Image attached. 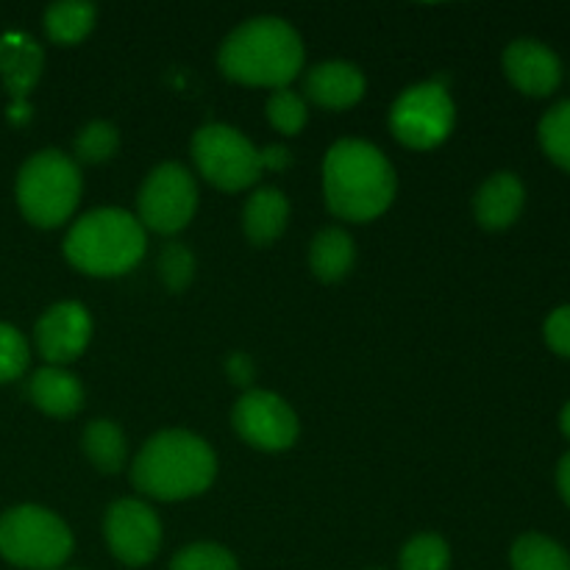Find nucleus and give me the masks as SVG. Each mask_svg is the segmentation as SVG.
Listing matches in <instances>:
<instances>
[{
	"label": "nucleus",
	"mask_w": 570,
	"mask_h": 570,
	"mask_svg": "<svg viewBox=\"0 0 570 570\" xmlns=\"http://www.w3.org/2000/svg\"><path fill=\"white\" fill-rule=\"evenodd\" d=\"M326 206L337 217L365 223L387 212L395 198V170L365 139H340L323 159Z\"/></svg>",
	"instance_id": "1"
},
{
	"label": "nucleus",
	"mask_w": 570,
	"mask_h": 570,
	"mask_svg": "<svg viewBox=\"0 0 570 570\" xmlns=\"http://www.w3.org/2000/svg\"><path fill=\"white\" fill-rule=\"evenodd\" d=\"M217 65L232 81L284 89L304 67V42L289 22L256 17L223 42Z\"/></svg>",
	"instance_id": "2"
},
{
	"label": "nucleus",
	"mask_w": 570,
	"mask_h": 570,
	"mask_svg": "<svg viewBox=\"0 0 570 570\" xmlns=\"http://www.w3.org/2000/svg\"><path fill=\"white\" fill-rule=\"evenodd\" d=\"M217 473L209 445L189 432H159L142 445L131 468L139 493L159 501H181L204 493Z\"/></svg>",
	"instance_id": "3"
},
{
	"label": "nucleus",
	"mask_w": 570,
	"mask_h": 570,
	"mask_svg": "<svg viewBox=\"0 0 570 570\" xmlns=\"http://www.w3.org/2000/svg\"><path fill=\"white\" fill-rule=\"evenodd\" d=\"M145 254V228L122 209H95L70 228L65 256L89 276H120Z\"/></svg>",
	"instance_id": "4"
},
{
	"label": "nucleus",
	"mask_w": 570,
	"mask_h": 570,
	"mask_svg": "<svg viewBox=\"0 0 570 570\" xmlns=\"http://www.w3.org/2000/svg\"><path fill=\"white\" fill-rule=\"evenodd\" d=\"M81 198V170L59 150H39L17 176V204L28 223L56 228L76 212Z\"/></svg>",
	"instance_id": "5"
},
{
	"label": "nucleus",
	"mask_w": 570,
	"mask_h": 570,
	"mask_svg": "<svg viewBox=\"0 0 570 570\" xmlns=\"http://www.w3.org/2000/svg\"><path fill=\"white\" fill-rule=\"evenodd\" d=\"M70 529L42 507H14L0 518V557L17 568L53 570L70 557Z\"/></svg>",
	"instance_id": "6"
},
{
	"label": "nucleus",
	"mask_w": 570,
	"mask_h": 570,
	"mask_svg": "<svg viewBox=\"0 0 570 570\" xmlns=\"http://www.w3.org/2000/svg\"><path fill=\"white\" fill-rule=\"evenodd\" d=\"M193 159L200 176L217 189L237 193L250 187L262 173L259 150L237 128L212 122L193 137Z\"/></svg>",
	"instance_id": "7"
},
{
	"label": "nucleus",
	"mask_w": 570,
	"mask_h": 570,
	"mask_svg": "<svg viewBox=\"0 0 570 570\" xmlns=\"http://www.w3.org/2000/svg\"><path fill=\"white\" fill-rule=\"evenodd\" d=\"M390 128L406 148H438L454 128V100L449 89L438 81L410 87L393 104Z\"/></svg>",
	"instance_id": "8"
},
{
	"label": "nucleus",
	"mask_w": 570,
	"mask_h": 570,
	"mask_svg": "<svg viewBox=\"0 0 570 570\" xmlns=\"http://www.w3.org/2000/svg\"><path fill=\"white\" fill-rule=\"evenodd\" d=\"M198 209L193 173L178 161H165L145 178L139 189V223L159 234H176Z\"/></svg>",
	"instance_id": "9"
},
{
	"label": "nucleus",
	"mask_w": 570,
	"mask_h": 570,
	"mask_svg": "<svg viewBox=\"0 0 570 570\" xmlns=\"http://www.w3.org/2000/svg\"><path fill=\"white\" fill-rule=\"evenodd\" d=\"M234 429L245 443L262 451H284L298 438V417L284 399L265 390L245 393L234 406Z\"/></svg>",
	"instance_id": "10"
},
{
	"label": "nucleus",
	"mask_w": 570,
	"mask_h": 570,
	"mask_svg": "<svg viewBox=\"0 0 570 570\" xmlns=\"http://www.w3.org/2000/svg\"><path fill=\"white\" fill-rule=\"evenodd\" d=\"M106 543L126 566H145L161 546V523L148 504L137 499L115 501L106 512Z\"/></svg>",
	"instance_id": "11"
},
{
	"label": "nucleus",
	"mask_w": 570,
	"mask_h": 570,
	"mask_svg": "<svg viewBox=\"0 0 570 570\" xmlns=\"http://www.w3.org/2000/svg\"><path fill=\"white\" fill-rule=\"evenodd\" d=\"M37 348L50 365H65L78 360L92 337V321L89 312L76 301L56 304L39 317L37 323Z\"/></svg>",
	"instance_id": "12"
},
{
	"label": "nucleus",
	"mask_w": 570,
	"mask_h": 570,
	"mask_svg": "<svg viewBox=\"0 0 570 570\" xmlns=\"http://www.w3.org/2000/svg\"><path fill=\"white\" fill-rule=\"evenodd\" d=\"M504 72L523 95L546 98L562 81V65L551 48L538 39H518L504 50Z\"/></svg>",
	"instance_id": "13"
},
{
	"label": "nucleus",
	"mask_w": 570,
	"mask_h": 570,
	"mask_svg": "<svg viewBox=\"0 0 570 570\" xmlns=\"http://www.w3.org/2000/svg\"><path fill=\"white\" fill-rule=\"evenodd\" d=\"M304 89L323 109H348L365 95V76L351 61H323L312 67Z\"/></svg>",
	"instance_id": "14"
},
{
	"label": "nucleus",
	"mask_w": 570,
	"mask_h": 570,
	"mask_svg": "<svg viewBox=\"0 0 570 570\" xmlns=\"http://www.w3.org/2000/svg\"><path fill=\"white\" fill-rule=\"evenodd\" d=\"M523 198H527V193H523L521 178L512 176V173H499V176L488 178L476 193V200H473L476 220L490 232L510 228L521 215Z\"/></svg>",
	"instance_id": "15"
},
{
	"label": "nucleus",
	"mask_w": 570,
	"mask_h": 570,
	"mask_svg": "<svg viewBox=\"0 0 570 570\" xmlns=\"http://www.w3.org/2000/svg\"><path fill=\"white\" fill-rule=\"evenodd\" d=\"M42 72V48L26 33H6L0 39V76L17 100L26 98Z\"/></svg>",
	"instance_id": "16"
},
{
	"label": "nucleus",
	"mask_w": 570,
	"mask_h": 570,
	"mask_svg": "<svg viewBox=\"0 0 570 570\" xmlns=\"http://www.w3.org/2000/svg\"><path fill=\"white\" fill-rule=\"evenodd\" d=\"M28 393L39 410L53 417L76 415L83 404V387L72 373L61 371V367H42L33 373Z\"/></svg>",
	"instance_id": "17"
},
{
	"label": "nucleus",
	"mask_w": 570,
	"mask_h": 570,
	"mask_svg": "<svg viewBox=\"0 0 570 570\" xmlns=\"http://www.w3.org/2000/svg\"><path fill=\"white\" fill-rule=\"evenodd\" d=\"M289 217V204L287 195L278 193V189L265 187L256 189L248 198L243 212V226L245 234L254 245H271L273 239L282 237L284 226H287Z\"/></svg>",
	"instance_id": "18"
},
{
	"label": "nucleus",
	"mask_w": 570,
	"mask_h": 570,
	"mask_svg": "<svg viewBox=\"0 0 570 570\" xmlns=\"http://www.w3.org/2000/svg\"><path fill=\"white\" fill-rule=\"evenodd\" d=\"M354 239L343 228H323L309 248V265L321 282H340L354 267Z\"/></svg>",
	"instance_id": "19"
},
{
	"label": "nucleus",
	"mask_w": 570,
	"mask_h": 570,
	"mask_svg": "<svg viewBox=\"0 0 570 570\" xmlns=\"http://www.w3.org/2000/svg\"><path fill=\"white\" fill-rule=\"evenodd\" d=\"M95 6L83 0H61L45 11V31L53 42L76 45L92 31Z\"/></svg>",
	"instance_id": "20"
},
{
	"label": "nucleus",
	"mask_w": 570,
	"mask_h": 570,
	"mask_svg": "<svg viewBox=\"0 0 570 570\" xmlns=\"http://www.w3.org/2000/svg\"><path fill=\"white\" fill-rule=\"evenodd\" d=\"M83 451H87L89 462L104 473H117L126 462V438H122L120 426L111 421H92L83 429L81 440Z\"/></svg>",
	"instance_id": "21"
},
{
	"label": "nucleus",
	"mask_w": 570,
	"mask_h": 570,
	"mask_svg": "<svg viewBox=\"0 0 570 570\" xmlns=\"http://www.w3.org/2000/svg\"><path fill=\"white\" fill-rule=\"evenodd\" d=\"M512 570H570V554L543 534H523L512 546Z\"/></svg>",
	"instance_id": "22"
},
{
	"label": "nucleus",
	"mask_w": 570,
	"mask_h": 570,
	"mask_svg": "<svg viewBox=\"0 0 570 570\" xmlns=\"http://www.w3.org/2000/svg\"><path fill=\"white\" fill-rule=\"evenodd\" d=\"M540 145L554 165L570 170V100L546 111L540 120Z\"/></svg>",
	"instance_id": "23"
},
{
	"label": "nucleus",
	"mask_w": 570,
	"mask_h": 570,
	"mask_svg": "<svg viewBox=\"0 0 570 570\" xmlns=\"http://www.w3.org/2000/svg\"><path fill=\"white\" fill-rule=\"evenodd\" d=\"M120 145V134L111 122L95 120L83 126L76 137V156L83 165H100V161L111 159Z\"/></svg>",
	"instance_id": "24"
},
{
	"label": "nucleus",
	"mask_w": 570,
	"mask_h": 570,
	"mask_svg": "<svg viewBox=\"0 0 570 570\" xmlns=\"http://www.w3.org/2000/svg\"><path fill=\"white\" fill-rule=\"evenodd\" d=\"M449 546L438 534H417L401 551V570H449Z\"/></svg>",
	"instance_id": "25"
},
{
	"label": "nucleus",
	"mask_w": 570,
	"mask_h": 570,
	"mask_svg": "<svg viewBox=\"0 0 570 570\" xmlns=\"http://www.w3.org/2000/svg\"><path fill=\"white\" fill-rule=\"evenodd\" d=\"M267 120L273 122V128L282 134H298L306 126V104L301 95H295L293 89H273L271 100H267Z\"/></svg>",
	"instance_id": "26"
},
{
	"label": "nucleus",
	"mask_w": 570,
	"mask_h": 570,
	"mask_svg": "<svg viewBox=\"0 0 570 570\" xmlns=\"http://www.w3.org/2000/svg\"><path fill=\"white\" fill-rule=\"evenodd\" d=\"M170 570H237V560L223 546L195 543L173 557Z\"/></svg>",
	"instance_id": "27"
},
{
	"label": "nucleus",
	"mask_w": 570,
	"mask_h": 570,
	"mask_svg": "<svg viewBox=\"0 0 570 570\" xmlns=\"http://www.w3.org/2000/svg\"><path fill=\"white\" fill-rule=\"evenodd\" d=\"M28 367V343L14 326L0 323V384L14 382Z\"/></svg>",
	"instance_id": "28"
},
{
	"label": "nucleus",
	"mask_w": 570,
	"mask_h": 570,
	"mask_svg": "<svg viewBox=\"0 0 570 570\" xmlns=\"http://www.w3.org/2000/svg\"><path fill=\"white\" fill-rule=\"evenodd\" d=\"M159 271L167 287H170L173 293H181V289L193 282V273H195L193 254L178 243L165 245V250H161L159 256Z\"/></svg>",
	"instance_id": "29"
},
{
	"label": "nucleus",
	"mask_w": 570,
	"mask_h": 570,
	"mask_svg": "<svg viewBox=\"0 0 570 570\" xmlns=\"http://www.w3.org/2000/svg\"><path fill=\"white\" fill-rule=\"evenodd\" d=\"M546 343L554 354L570 360V306H560L546 321Z\"/></svg>",
	"instance_id": "30"
},
{
	"label": "nucleus",
	"mask_w": 570,
	"mask_h": 570,
	"mask_svg": "<svg viewBox=\"0 0 570 570\" xmlns=\"http://www.w3.org/2000/svg\"><path fill=\"white\" fill-rule=\"evenodd\" d=\"M259 159H262V170H265V167L282 170V167L289 165V150L282 148V145H271V148L259 150Z\"/></svg>",
	"instance_id": "31"
},
{
	"label": "nucleus",
	"mask_w": 570,
	"mask_h": 570,
	"mask_svg": "<svg viewBox=\"0 0 570 570\" xmlns=\"http://www.w3.org/2000/svg\"><path fill=\"white\" fill-rule=\"evenodd\" d=\"M228 373H232V379L237 384H248L250 376H254V367H250L248 356L243 354H234L232 362H228Z\"/></svg>",
	"instance_id": "32"
},
{
	"label": "nucleus",
	"mask_w": 570,
	"mask_h": 570,
	"mask_svg": "<svg viewBox=\"0 0 570 570\" xmlns=\"http://www.w3.org/2000/svg\"><path fill=\"white\" fill-rule=\"evenodd\" d=\"M557 488H560L562 499H566L568 507H570V451L566 456H562L560 468H557Z\"/></svg>",
	"instance_id": "33"
},
{
	"label": "nucleus",
	"mask_w": 570,
	"mask_h": 570,
	"mask_svg": "<svg viewBox=\"0 0 570 570\" xmlns=\"http://www.w3.org/2000/svg\"><path fill=\"white\" fill-rule=\"evenodd\" d=\"M560 429H562V434H566V438L570 440V401L566 406H562V415H560Z\"/></svg>",
	"instance_id": "34"
}]
</instances>
